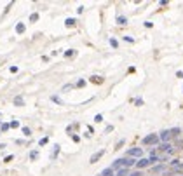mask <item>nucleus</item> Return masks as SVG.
Returning a JSON list of instances; mask_svg holds the SVG:
<instances>
[{"instance_id": "nucleus-1", "label": "nucleus", "mask_w": 183, "mask_h": 176, "mask_svg": "<svg viewBox=\"0 0 183 176\" xmlns=\"http://www.w3.org/2000/svg\"><path fill=\"white\" fill-rule=\"evenodd\" d=\"M134 160L131 157H126V159H117L115 162L112 164V169H126V167L133 166Z\"/></svg>"}, {"instance_id": "nucleus-2", "label": "nucleus", "mask_w": 183, "mask_h": 176, "mask_svg": "<svg viewBox=\"0 0 183 176\" xmlns=\"http://www.w3.org/2000/svg\"><path fill=\"white\" fill-rule=\"evenodd\" d=\"M173 173H176V174H181V173H183V164L178 162V160L171 162V171L167 173V174H173Z\"/></svg>"}, {"instance_id": "nucleus-3", "label": "nucleus", "mask_w": 183, "mask_h": 176, "mask_svg": "<svg viewBox=\"0 0 183 176\" xmlns=\"http://www.w3.org/2000/svg\"><path fill=\"white\" fill-rule=\"evenodd\" d=\"M157 141H159L157 134H148L147 138H143V145H155Z\"/></svg>"}, {"instance_id": "nucleus-4", "label": "nucleus", "mask_w": 183, "mask_h": 176, "mask_svg": "<svg viewBox=\"0 0 183 176\" xmlns=\"http://www.w3.org/2000/svg\"><path fill=\"white\" fill-rule=\"evenodd\" d=\"M143 148H129L127 150V157H141Z\"/></svg>"}, {"instance_id": "nucleus-5", "label": "nucleus", "mask_w": 183, "mask_h": 176, "mask_svg": "<svg viewBox=\"0 0 183 176\" xmlns=\"http://www.w3.org/2000/svg\"><path fill=\"white\" fill-rule=\"evenodd\" d=\"M103 155H105V150H99V152H96V154H94L93 157H91V160H89V162H91V164L98 162V160H99V159H101V157H103Z\"/></svg>"}, {"instance_id": "nucleus-6", "label": "nucleus", "mask_w": 183, "mask_h": 176, "mask_svg": "<svg viewBox=\"0 0 183 176\" xmlns=\"http://www.w3.org/2000/svg\"><path fill=\"white\" fill-rule=\"evenodd\" d=\"M148 164H150V160H148V159H140L138 162H136V167H138V169H143V167H147Z\"/></svg>"}, {"instance_id": "nucleus-7", "label": "nucleus", "mask_w": 183, "mask_h": 176, "mask_svg": "<svg viewBox=\"0 0 183 176\" xmlns=\"http://www.w3.org/2000/svg\"><path fill=\"white\" fill-rule=\"evenodd\" d=\"M103 77H99V75H93V77H91L89 79V82H93V84H96V86H99V84H103Z\"/></svg>"}, {"instance_id": "nucleus-8", "label": "nucleus", "mask_w": 183, "mask_h": 176, "mask_svg": "<svg viewBox=\"0 0 183 176\" xmlns=\"http://www.w3.org/2000/svg\"><path fill=\"white\" fill-rule=\"evenodd\" d=\"M98 176H113V169L112 167H108V169H105V171H101Z\"/></svg>"}, {"instance_id": "nucleus-9", "label": "nucleus", "mask_w": 183, "mask_h": 176, "mask_svg": "<svg viewBox=\"0 0 183 176\" xmlns=\"http://www.w3.org/2000/svg\"><path fill=\"white\" fill-rule=\"evenodd\" d=\"M169 138H171V131H162L161 132V140L162 141H167Z\"/></svg>"}, {"instance_id": "nucleus-10", "label": "nucleus", "mask_w": 183, "mask_h": 176, "mask_svg": "<svg viewBox=\"0 0 183 176\" xmlns=\"http://www.w3.org/2000/svg\"><path fill=\"white\" fill-rule=\"evenodd\" d=\"M14 105H16V106H23V105H25V100H23L21 96H16V98H14Z\"/></svg>"}, {"instance_id": "nucleus-11", "label": "nucleus", "mask_w": 183, "mask_h": 176, "mask_svg": "<svg viewBox=\"0 0 183 176\" xmlns=\"http://www.w3.org/2000/svg\"><path fill=\"white\" fill-rule=\"evenodd\" d=\"M75 19H71V18H68L66 21H65V25H66V26H75Z\"/></svg>"}, {"instance_id": "nucleus-12", "label": "nucleus", "mask_w": 183, "mask_h": 176, "mask_svg": "<svg viewBox=\"0 0 183 176\" xmlns=\"http://www.w3.org/2000/svg\"><path fill=\"white\" fill-rule=\"evenodd\" d=\"M16 31H18V33H23V31H25V25H23V23H18V26H16Z\"/></svg>"}, {"instance_id": "nucleus-13", "label": "nucleus", "mask_w": 183, "mask_h": 176, "mask_svg": "<svg viewBox=\"0 0 183 176\" xmlns=\"http://www.w3.org/2000/svg\"><path fill=\"white\" fill-rule=\"evenodd\" d=\"M58 152H59V145H54V152H53V155H51V157H53V159H56Z\"/></svg>"}, {"instance_id": "nucleus-14", "label": "nucleus", "mask_w": 183, "mask_h": 176, "mask_svg": "<svg viewBox=\"0 0 183 176\" xmlns=\"http://www.w3.org/2000/svg\"><path fill=\"white\" fill-rule=\"evenodd\" d=\"M37 157H39V152H37V150H33V152L30 154V159H31V160H35Z\"/></svg>"}, {"instance_id": "nucleus-15", "label": "nucleus", "mask_w": 183, "mask_h": 176, "mask_svg": "<svg viewBox=\"0 0 183 176\" xmlns=\"http://www.w3.org/2000/svg\"><path fill=\"white\" fill-rule=\"evenodd\" d=\"M117 21H119V25H126V23H127V19H126L124 16H119V19H117Z\"/></svg>"}, {"instance_id": "nucleus-16", "label": "nucleus", "mask_w": 183, "mask_h": 176, "mask_svg": "<svg viewBox=\"0 0 183 176\" xmlns=\"http://www.w3.org/2000/svg\"><path fill=\"white\" fill-rule=\"evenodd\" d=\"M117 176H127V169H121V171L117 173Z\"/></svg>"}, {"instance_id": "nucleus-17", "label": "nucleus", "mask_w": 183, "mask_h": 176, "mask_svg": "<svg viewBox=\"0 0 183 176\" xmlns=\"http://www.w3.org/2000/svg\"><path fill=\"white\" fill-rule=\"evenodd\" d=\"M37 19H39V14H37V12H33V14L30 16V21H37Z\"/></svg>"}, {"instance_id": "nucleus-18", "label": "nucleus", "mask_w": 183, "mask_h": 176, "mask_svg": "<svg viewBox=\"0 0 183 176\" xmlns=\"http://www.w3.org/2000/svg\"><path fill=\"white\" fill-rule=\"evenodd\" d=\"M23 132H25V136H30V127H23Z\"/></svg>"}, {"instance_id": "nucleus-19", "label": "nucleus", "mask_w": 183, "mask_h": 176, "mask_svg": "<svg viewBox=\"0 0 183 176\" xmlns=\"http://www.w3.org/2000/svg\"><path fill=\"white\" fill-rule=\"evenodd\" d=\"M9 127H11L9 124H2V131H7V129H9Z\"/></svg>"}, {"instance_id": "nucleus-20", "label": "nucleus", "mask_w": 183, "mask_h": 176, "mask_svg": "<svg viewBox=\"0 0 183 176\" xmlns=\"http://www.w3.org/2000/svg\"><path fill=\"white\" fill-rule=\"evenodd\" d=\"M94 120H96V122H101L103 117H101V115H96V117H94Z\"/></svg>"}, {"instance_id": "nucleus-21", "label": "nucleus", "mask_w": 183, "mask_h": 176, "mask_svg": "<svg viewBox=\"0 0 183 176\" xmlns=\"http://www.w3.org/2000/svg\"><path fill=\"white\" fill-rule=\"evenodd\" d=\"M9 126H11V127H18L19 122H16V120H14V122H11V124H9Z\"/></svg>"}, {"instance_id": "nucleus-22", "label": "nucleus", "mask_w": 183, "mask_h": 176, "mask_svg": "<svg viewBox=\"0 0 183 176\" xmlns=\"http://www.w3.org/2000/svg\"><path fill=\"white\" fill-rule=\"evenodd\" d=\"M122 145H124V140H121V141H119V143H117V148H115V150H119V148H121Z\"/></svg>"}, {"instance_id": "nucleus-23", "label": "nucleus", "mask_w": 183, "mask_h": 176, "mask_svg": "<svg viewBox=\"0 0 183 176\" xmlns=\"http://www.w3.org/2000/svg\"><path fill=\"white\" fill-rule=\"evenodd\" d=\"M110 44H112L113 47H117V45H119V44H117V40H115V39H112V40H110Z\"/></svg>"}, {"instance_id": "nucleus-24", "label": "nucleus", "mask_w": 183, "mask_h": 176, "mask_svg": "<svg viewBox=\"0 0 183 176\" xmlns=\"http://www.w3.org/2000/svg\"><path fill=\"white\" fill-rule=\"evenodd\" d=\"M84 84H85L84 80H79V82H77V87H82V86H84Z\"/></svg>"}, {"instance_id": "nucleus-25", "label": "nucleus", "mask_w": 183, "mask_h": 176, "mask_svg": "<svg viewBox=\"0 0 183 176\" xmlns=\"http://www.w3.org/2000/svg\"><path fill=\"white\" fill-rule=\"evenodd\" d=\"M71 54H73V49H70V51H66V53H65V56H71Z\"/></svg>"}, {"instance_id": "nucleus-26", "label": "nucleus", "mask_w": 183, "mask_h": 176, "mask_svg": "<svg viewBox=\"0 0 183 176\" xmlns=\"http://www.w3.org/2000/svg\"><path fill=\"white\" fill-rule=\"evenodd\" d=\"M47 141H49V140H47V138H42V140H40V145H45Z\"/></svg>"}, {"instance_id": "nucleus-27", "label": "nucleus", "mask_w": 183, "mask_h": 176, "mask_svg": "<svg viewBox=\"0 0 183 176\" xmlns=\"http://www.w3.org/2000/svg\"><path fill=\"white\" fill-rule=\"evenodd\" d=\"M129 176H141V173H133V174H129Z\"/></svg>"}, {"instance_id": "nucleus-28", "label": "nucleus", "mask_w": 183, "mask_h": 176, "mask_svg": "<svg viewBox=\"0 0 183 176\" xmlns=\"http://www.w3.org/2000/svg\"><path fill=\"white\" fill-rule=\"evenodd\" d=\"M176 75H178V77H181V79H183V72H178V73H176Z\"/></svg>"}]
</instances>
